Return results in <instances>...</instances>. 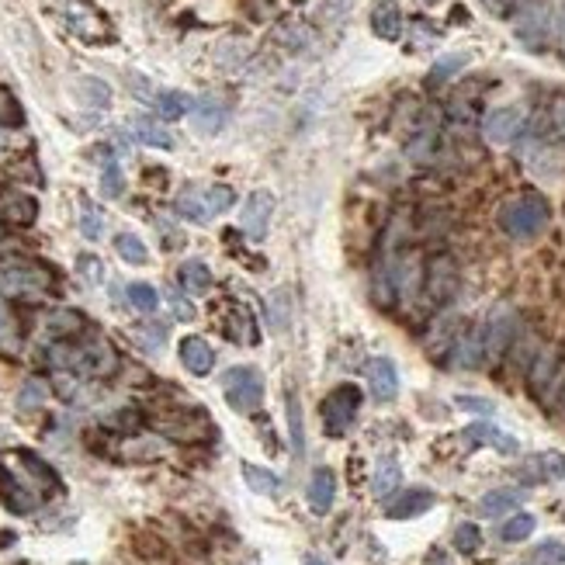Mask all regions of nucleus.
Masks as SVG:
<instances>
[{"label": "nucleus", "instance_id": "39", "mask_svg": "<svg viewBox=\"0 0 565 565\" xmlns=\"http://www.w3.org/2000/svg\"><path fill=\"white\" fill-rule=\"evenodd\" d=\"M18 347H22V336H18V326H14V316H11L7 302L0 299V351L14 354Z\"/></svg>", "mask_w": 565, "mask_h": 565}, {"label": "nucleus", "instance_id": "50", "mask_svg": "<svg viewBox=\"0 0 565 565\" xmlns=\"http://www.w3.org/2000/svg\"><path fill=\"white\" fill-rule=\"evenodd\" d=\"M80 264V274L87 278L91 284H101L104 282V264L98 257H91V254H83V257L77 260Z\"/></svg>", "mask_w": 565, "mask_h": 565}, {"label": "nucleus", "instance_id": "1", "mask_svg": "<svg viewBox=\"0 0 565 565\" xmlns=\"http://www.w3.org/2000/svg\"><path fill=\"white\" fill-rule=\"evenodd\" d=\"M548 215H552L548 202L535 191H527V195H517L500 208V226L514 239H535L548 226Z\"/></svg>", "mask_w": 565, "mask_h": 565}, {"label": "nucleus", "instance_id": "25", "mask_svg": "<svg viewBox=\"0 0 565 565\" xmlns=\"http://www.w3.org/2000/svg\"><path fill=\"white\" fill-rule=\"evenodd\" d=\"M264 306H267V323H271V330H274V334H284L288 323H291V291H288V288H274V291L264 299Z\"/></svg>", "mask_w": 565, "mask_h": 565}, {"label": "nucleus", "instance_id": "28", "mask_svg": "<svg viewBox=\"0 0 565 565\" xmlns=\"http://www.w3.org/2000/svg\"><path fill=\"white\" fill-rule=\"evenodd\" d=\"M132 135L139 143L153 146V150H170L174 146V135L163 129L160 122H153V118H132Z\"/></svg>", "mask_w": 565, "mask_h": 565}, {"label": "nucleus", "instance_id": "2", "mask_svg": "<svg viewBox=\"0 0 565 565\" xmlns=\"http://www.w3.org/2000/svg\"><path fill=\"white\" fill-rule=\"evenodd\" d=\"M527 388H531V396L538 399L541 406L559 403V396L565 388V358L559 347H541L538 358L531 361V368H527Z\"/></svg>", "mask_w": 565, "mask_h": 565}, {"label": "nucleus", "instance_id": "9", "mask_svg": "<svg viewBox=\"0 0 565 565\" xmlns=\"http://www.w3.org/2000/svg\"><path fill=\"white\" fill-rule=\"evenodd\" d=\"M524 129H527V111L514 108V104L492 108L486 118H482V135H486L489 143H496V146H507V143L520 139Z\"/></svg>", "mask_w": 565, "mask_h": 565}, {"label": "nucleus", "instance_id": "29", "mask_svg": "<svg viewBox=\"0 0 565 565\" xmlns=\"http://www.w3.org/2000/svg\"><path fill=\"white\" fill-rule=\"evenodd\" d=\"M83 330V316L74 312V309H56L49 319H46V334L56 336V340H70Z\"/></svg>", "mask_w": 565, "mask_h": 565}, {"label": "nucleus", "instance_id": "35", "mask_svg": "<svg viewBox=\"0 0 565 565\" xmlns=\"http://www.w3.org/2000/svg\"><path fill=\"white\" fill-rule=\"evenodd\" d=\"M77 91H80V101L91 104V108H108V104H111V87L98 77L77 80Z\"/></svg>", "mask_w": 565, "mask_h": 565}, {"label": "nucleus", "instance_id": "19", "mask_svg": "<svg viewBox=\"0 0 565 565\" xmlns=\"http://www.w3.org/2000/svg\"><path fill=\"white\" fill-rule=\"evenodd\" d=\"M465 440H468L472 448L489 444V448H496L500 455H517V451H520L517 437H510L507 430H500V427H492V423H472V427L465 430Z\"/></svg>", "mask_w": 565, "mask_h": 565}, {"label": "nucleus", "instance_id": "52", "mask_svg": "<svg viewBox=\"0 0 565 565\" xmlns=\"http://www.w3.org/2000/svg\"><path fill=\"white\" fill-rule=\"evenodd\" d=\"M167 302H170V309H174V316H178V319H195V306H191L184 295H178V291H167Z\"/></svg>", "mask_w": 565, "mask_h": 565}, {"label": "nucleus", "instance_id": "4", "mask_svg": "<svg viewBox=\"0 0 565 565\" xmlns=\"http://www.w3.org/2000/svg\"><path fill=\"white\" fill-rule=\"evenodd\" d=\"M514 35L520 46L531 52H541L552 39V0H527L514 18Z\"/></svg>", "mask_w": 565, "mask_h": 565}, {"label": "nucleus", "instance_id": "33", "mask_svg": "<svg viewBox=\"0 0 565 565\" xmlns=\"http://www.w3.org/2000/svg\"><path fill=\"white\" fill-rule=\"evenodd\" d=\"M202 198H205V208L212 219L236 205V191H232L230 184H208V187H202Z\"/></svg>", "mask_w": 565, "mask_h": 565}, {"label": "nucleus", "instance_id": "43", "mask_svg": "<svg viewBox=\"0 0 565 565\" xmlns=\"http://www.w3.org/2000/svg\"><path fill=\"white\" fill-rule=\"evenodd\" d=\"M531 562L535 565H562L565 562V544L555 538L541 541L538 548L531 552Z\"/></svg>", "mask_w": 565, "mask_h": 565}, {"label": "nucleus", "instance_id": "40", "mask_svg": "<svg viewBox=\"0 0 565 565\" xmlns=\"http://www.w3.org/2000/svg\"><path fill=\"white\" fill-rule=\"evenodd\" d=\"M535 535V517L531 514H514L503 527H500V538L517 544V541H527Z\"/></svg>", "mask_w": 565, "mask_h": 565}, {"label": "nucleus", "instance_id": "32", "mask_svg": "<svg viewBox=\"0 0 565 565\" xmlns=\"http://www.w3.org/2000/svg\"><path fill=\"white\" fill-rule=\"evenodd\" d=\"M115 254L126 260V264H146L150 260V250H146V243L135 236V232H118L115 236Z\"/></svg>", "mask_w": 565, "mask_h": 565}, {"label": "nucleus", "instance_id": "16", "mask_svg": "<svg viewBox=\"0 0 565 565\" xmlns=\"http://www.w3.org/2000/svg\"><path fill=\"white\" fill-rule=\"evenodd\" d=\"M180 364L191 371V375H208L215 368V351L205 336H184L178 343Z\"/></svg>", "mask_w": 565, "mask_h": 565}, {"label": "nucleus", "instance_id": "8", "mask_svg": "<svg viewBox=\"0 0 565 565\" xmlns=\"http://www.w3.org/2000/svg\"><path fill=\"white\" fill-rule=\"evenodd\" d=\"M52 288V274L42 264H4L0 267V291L7 295H42Z\"/></svg>", "mask_w": 565, "mask_h": 565}, {"label": "nucleus", "instance_id": "26", "mask_svg": "<svg viewBox=\"0 0 565 565\" xmlns=\"http://www.w3.org/2000/svg\"><path fill=\"white\" fill-rule=\"evenodd\" d=\"M399 482H403V472H399V462H396V458H382V462L375 465L371 492H375L378 500H392V492L399 489Z\"/></svg>", "mask_w": 565, "mask_h": 565}, {"label": "nucleus", "instance_id": "51", "mask_svg": "<svg viewBox=\"0 0 565 565\" xmlns=\"http://www.w3.org/2000/svg\"><path fill=\"white\" fill-rule=\"evenodd\" d=\"M18 118H22V111H18L14 98H11L7 91H0V126H11V122H18Z\"/></svg>", "mask_w": 565, "mask_h": 565}, {"label": "nucleus", "instance_id": "23", "mask_svg": "<svg viewBox=\"0 0 565 565\" xmlns=\"http://www.w3.org/2000/svg\"><path fill=\"white\" fill-rule=\"evenodd\" d=\"M520 503H524V489H489L486 496L479 500V514L482 517L514 514Z\"/></svg>", "mask_w": 565, "mask_h": 565}, {"label": "nucleus", "instance_id": "27", "mask_svg": "<svg viewBox=\"0 0 565 565\" xmlns=\"http://www.w3.org/2000/svg\"><path fill=\"white\" fill-rule=\"evenodd\" d=\"M178 215L180 219H187V222H198V226H205L212 222V215H208L205 208V198H202V187H184L178 195Z\"/></svg>", "mask_w": 565, "mask_h": 565}, {"label": "nucleus", "instance_id": "7", "mask_svg": "<svg viewBox=\"0 0 565 565\" xmlns=\"http://www.w3.org/2000/svg\"><path fill=\"white\" fill-rule=\"evenodd\" d=\"M222 396L236 413H254L264 399V378H260L257 368L250 364H239L230 368L226 378H222Z\"/></svg>", "mask_w": 565, "mask_h": 565}, {"label": "nucleus", "instance_id": "48", "mask_svg": "<svg viewBox=\"0 0 565 565\" xmlns=\"http://www.w3.org/2000/svg\"><path fill=\"white\" fill-rule=\"evenodd\" d=\"M486 11L492 18H517V11L527 4V0H482Z\"/></svg>", "mask_w": 565, "mask_h": 565}, {"label": "nucleus", "instance_id": "54", "mask_svg": "<svg viewBox=\"0 0 565 565\" xmlns=\"http://www.w3.org/2000/svg\"><path fill=\"white\" fill-rule=\"evenodd\" d=\"M427 565H451V559H448V552H440V548H434V552L427 555Z\"/></svg>", "mask_w": 565, "mask_h": 565}, {"label": "nucleus", "instance_id": "38", "mask_svg": "<svg viewBox=\"0 0 565 565\" xmlns=\"http://www.w3.org/2000/svg\"><path fill=\"white\" fill-rule=\"evenodd\" d=\"M126 295H129V306L139 309V312H156V306H160V291L146 282H132L126 288Z\"/></svg>", "mask_w": 565, "mask_h": 565}, {"label": "nucleus", "instance_id": "12", "mask_svg": "<svg viewBox=\"0 0 565 565\" xmlns=\"http://www.w3.org/2000/svg\"><path fill=\"white\" fill-rule=\"evenodd\" d=\"M364 378H368V388L378 403H392L399 396V371L388 358H371L364 364Z\"/></svg>", "mask_w": 565, "mask_h": 565}, {"label": "nucleus", "instance_id": "10", "mask_svg": "<svg viewBox=\"0 0 565 565\" xmlns=\"http://www.w3.org/2000/svg\"><path fill=\"white\" fill-rule=\"evenodd\" d=\"M115 368H118V354H115V347H111L108 340H101V336H94V340L83 343V347H74V371H80V375L108 378Z\"/></svg>", "mask_w": 565, "mask_h": 565}, {"label": "nucleus", "instance_id": "11", "mask_svg": "<svg viewBox=\"0 0 565 565\" xmlns=\"http://www.w3.org/2000/svg\"><path fill=\"white\" fill-rule=\"evenodd\" d=\"M271 215H274V195H271V191H254V195L243 202L239 230L247 232L250 239H264L267 230H271Z\"/></svg>", "mask_w": 565, "mask_h": 565}, {"label": "nucleus", "instance_id": "22", "mask_svg": "<svg viewBox=\"0 0 565 565\" xmlns=\"http://www.w3.org/2000/svg\"><path fill=\"white\" fill-rule=\"evenodd\" d=\"M462 319H455V316H444V319H437L430 336H427V347H430V354H451L455 351V343H458V336H462Z\"/></svg>", "mask_w": 565, "mask_h": 565}, {"label": "nucleus", "instance_id": "36", "mask_svg": "<svg viewBox=\"0 0 565 565\" xmlns=\"http://www.w3.org/2000/svg\"><path fill=\"white\" fill-rule=\"evenodd\" d=\"M126 191V180H122V167L115 163V156L104 153V167H101V195L104 198H122Z\"/></svg>", "mask_w": 565, "mask_h": 565}, {"label": "nucleus", "instance_id": "18", "mask_svg": "<svg viewBox=\"0 0 565 565\" xmlns=\"http://www.w3.org/2000/svg\"><path fill=\"white\" fill-rule=\"evenodd\" d=\"M371 31L382 42H399V35H403V11H399L396 0H378L371 7Z\"/></svg>", "mask_w": 565, "mask_h": 565}, {"label": "nucleus", "instance_id": "14", "mask_svg": "<svg viewBox=\"0 0 565 565\" xmlns=\"http://www.w3.org/2000/svg\"><path fill=\"white\" fill-rule=\"evenodd\" d=\"M434 492L423 486H413L406 489V492H399L396 500H388L386 503V514L392 517V520H413V517L427 514L430 507H434Z\"/></svg>", "mask_w": 565, "mask_h": 565}, {"label": "nucleus", "instance_id": "20", "mask_svg": "<svg viewBox=\"0 0 565 565\" xmlns=\"http://www.w3.org/2000/svg\"><path fill=\"white\" fill-rule=\"evenodd\" d=\"M191 118H195V129L202 132V135H215V132L226 126L230 111H226V104L219 101V98H198L195 108H191Z\"/></svg>", "mask_w": 565, "mask_h": 565}, {"label": "nucleus", "instance_id": "15", "mask_svg": "<svg viewBox=\"0 0 565 565\" xmlns=\"http://www.w3.org/2000/svg\"><path fill=\"white\" fill-rule=\"evenodd\" d=\"M306 500H309V510L316 517L330 514L334 510V500H336V475L330 468H316L312 479H309L306 489Z\"/></svg>", "mask_w": 565, "mask_h": 565}, {"label": "nucleus", "instance_id": "34", "mask_svg": "<svg viewBox=\"0 0 565 565\" xmlns=\"http://www.w3.org/2000/svg\"><path fill=\"white\" fill-rule=\"evenodd\" d=\"M288 430H291V448H295V458L306 455V427H302V406H299V396L288 392Z\"/></svg>", "mask_w": 565, "mask_h": 565}, {"label": "nucleus", "instance_id": "3", "mask_svg": "<svg viewBox=\"0 0 565 565\" xmlns=\"http://www.w3.org/2000/svg\"><path fill=\"white\" fill-rule=\"evenodd\" d=\"M361 410V388L354 382H343V386L330 388L319 403V413H323V427L330 437H343L351 430V423L358 420Z\"/></svg>", "mask_w": 565, "mask_h": 565}, {"label": "nucleus", "instance_id": "45", "mask_svg": "<svg viewBox=\"0 0 565 565\" xmlns=\"http://www.w3.org/2000/svg\"><path fill=\"white\" fill-rule=\"evenodd\" d=\"M544 122H548V135H552V139H562L565 143V98H555V101L548 104Z\"/></svg>", "mask_w": 565, "mask_h": 565}, {"label": "nucleus", "instance_id": "56", "mask_svg": "<svg viewBox=\"0 0 565 565\" xmlns=\"http://www.w3.org/2000/svg\"><path fill=\"white\" fill-rule=\"evenodd\" d=\"M559 406H562V413H565V388H562V396H559Z\"/></svg>", "mask_w": 565, "mask_h": 565}, {"label": "nucleus", "instance_id": "44", "mask_svg": "<svg viewBox=\"0 0 565 565\" xmlns=\"http://www.w3.org/2000/svg\"><path fill=\"white\" fill-rule=\"evenodd\" d=\"M479 544H482V531H479L475 524H458V527H455V548H458L462 555H475Z\"/></svg>", "mask_w": 565, "mask_h": 565}, {"label": "nucleus", "instance_id": "21", "mask_svg": "<svg viewBox=\"0 0 565 565\" xmlns=\"http://www.w3.org/2000/svg\"><path fill=\"white\" fill-rule=\"evenodd\" d=\"M434 153H437V118L430 122V115H427V118H420L416 132L410 135L406 156H410L413 163H430Z\"/></svg>", "mask_w": 565, "mask_h": 565}, {"label": "nucleus", "instance_id": "17", "mask_svg": "<svg viewBox=\"0 0 565 565\" xmlns=\"http://www.w3.org/2000/svg\"><path fill=\"white\" fill-rule=\"evenodd\" d=\"M451 364L458 368H479L486 364V340H482V326H468L462 330L455 351H451Z\"/></svg>", "mask_w": 565, "mask_h": 565}, {"label": "nucleus", "instance_id": "31", "mask_svg": "<svg viewBox=\"0 0 565 565\" xmlns=\"http://www.w3.org/2000/svg\"><path fill=\"white\" fill-rule=\"evenodd\" d=\"M243 479H247V486L260 492V496H278L282 492V479L271 472V468H260L254 462H243Z\"/></svg>", "mask_w": 565, "mask_h": 565}, {"label": "nucleus", "instance_id": "46", "mask_svg": "<svg viewBox=\"0 0 565 565\" xmlns=\"http://www.w3.org/2000/svg\"><path fill=\"white\" fill-rule=\"evenodd\" d=\"M7 215L28 226V222L35 219V202H31V198H25V195H14V198L7 202Z\"/></svg>", "mask_w": 565, "mask_h": 565}, {"label": "nucleus", "instance_id": "47", "mask_svg": "<svg viewBox=\"0 0 565 565\" xmlns=\"http://www.w3.org/2000/svg\"><path fill=\"white\" fill-rule=\"evenodd\" d=\"M455 403H458V410L479 413V416H492L496 413V406L489 399H482V396H455Z\"/></svg>", "mask_w": 565, "mask_h": 565}, {"label": "nucleus", "instance_id": "49", "mask_svg": "<svg viewBox=\"0 0 565 565\" xmlns=\"http://www.w3.org/2000/svg\"><path fill=\"white\" fill-rule=\"evenodd\" d=\"M135 340H139V343H146V351H156V347L167 340V330H163V326H156V323H150V326H139V330H135Z\"/></svg>", "mask_w": 565, "mask_h": 565}, {"label": "nucleus", "instance_id": "30", "mask_svg": "<svg viewBox=\"0 0 565 565\" xmlns=\"http://www.w3.org/2000/svg\"><path fill=\"white\" fill-rule=\"evenodd\" d=\"M153 108H156V115H160V118H167V122H178V118H184V115L195 108V101H191L187 94H180V91H160V94H156V101H153Z\"/></svg>", "mask_w": 565, "mask_h": 565}, {"label": "nucleus", "instance_id": "6", "mask_svg": "<svg viewBox=\"0 0 565 565\" xmlns=\"http://www.w3.org/2000/svg\"><path fill=\"white\" fill-rule=\"evenodd\" d=\"M458 288H462L458 260L451 257V254H437V257L427 260V267H423V291H427V299H430L434 306L455 302Z\"/></svg>", "mask_w": 565, "mask_h": 565}, {"label": "nucleus", "instance_id": "42", "mask_svg": "<svg viewBox=\"0 0 565 565\" xmlns=\"http://www.w3.org/2000/svg\"><path fill=\"white\" fill-rule=\"evenodd\" d=\"M39 406H46V386L39 382V378H28L25 386L18 388V410H39Z\"/></svg>", "mask_w": 565, "mask_h": 565}, {"label": "nucleus", "instance_id": "53", "mask_svg": "<svg viewBox=\"0 0 565 565\" xmlns=\"http://www.w3.org/2000/svg\"><path fill=\"white\" fill-rule=\"evenodd\" d=\"M552 35L565 46V0L552 4Z\"/></svg>", "mask_w": 565, "mask_h": 565}, {"label": "nucleus", "instance_id": "55", "mask_svg": "<svg viewBox=\"0 0 565 565\" xmlns=\"http://www.w3.org/2000/svg\"><path fill=\"white\" fill-rule=\"evenodd\" d=\"M306 565H330V562H326L323 555H316V552H309V555H306Z\"/></svg>", "mask_w": 565, "mask_h": 565}, {"label": "nucleus", "instance_id": "37", "mask_svg": "<svg viewBox=\"0 0 565 565\" xmlns=\"http://www.w3.org/2000/svg\"><path fill=\"white\" fill-rule=\"evenodd\" d=\"M80 232H83L87 239H101V232H104L101 208L94 205L91 198H80Z\"/></svg>", "mask_w": 565, "mask_h": 565}, {"label": "nucleus", "instance_id": "24", "mask_svg": "<svg viewBox=\"0 0 565 565\" xmlns=\"http://www.w3.org/2000/svg\"><path fill=\"white\" fill-rule=\"evenodd\" d=\"M178 282L184 284L187 295H205L212 288V267L205 260H184L178 271Z\"/></svg>", "mask_w": 565, "mask_h": 565}, {"label": "nucleus", "instance_id": "41", "mask_svg": "<svg viewBox=\"0 0 565 565\" xmlns=\"http://www.w3.org/2000/svg\"><path fill=\"white\" fill-rule=\"evenodd\" d=\"M465 63H468V56L462 52H455V56H444V59H437L434 70H430V77H427V87H440L444 80H451L458 70H462Z\"/></svg>", "mask_w": 565, "mask_h": 565}, {"label": "nucleus", "instance_id": "13", "mask_svg": "<svg viewBox=\"0 0 565 565\" xmlns=\"http://www.w3.org/2000/svg\"><path fill=\"white\" fill-rule=\"evenodd\" d=\"M520 479L527 486H535V482H559V479H565V455L562 451H541L535 458H527V462L520 465Z\"/></svg>", "mask_w": 565, "mask_h": 565}, {"label": "nucleus", "instance_id": "5", "mask_svg": "<svg viewBox=\"0 0 565 565\" xmlns=\"http://www.w3.org/2000/svg\"><path fill=\"white\" fill-rule=\"evenodd\" d=\"M520 336V316L510 306H496L482 323V340H486V361L496 364L510 354L514 340Z\"/></svg>", "mask_w": 565, "mask_h": 565}]
</instances>
